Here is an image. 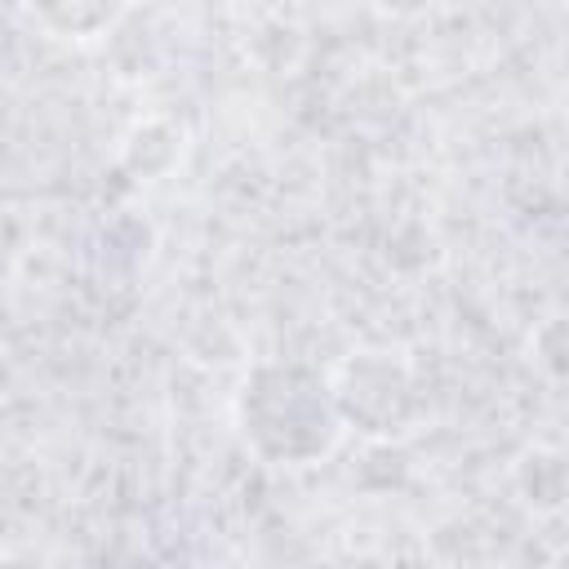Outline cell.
<instances>
[{"label":"cell","instance_id":"cell-4","mask_svg":"<svg viewBox=\"0 0 569 569\" xmlns=\"http://www.w3.org/2000/svg\"><path fill=\"white\" fill-rule=\"evenodd\" d=\"M0 569H49V560L36 551H0Z\"/></svg>","mask_w":569,"mask_h":569},{"label":"cell","instance_id":"cell-2","mask_svg":"<svg viewBox=\"0 0 569 569\" xmlns=\"http://www.w3.org/2000/svg\"><path fill=\"white\" fill-rule=\"evenodd\" d=\"M329 400L338 422L347 418L369 436H391L413 413V382L387 351H356L342 365Z\"/></svg>","mask_w":569,"mask_h":569},{"label":"cell","instance_id":"cell-3","mask_svg":"<svg viewBox=\"0 0 569 569\" xmlns=\"http://www.w3.org/2000/svg\"><path fill=\"white\" fill-rule=\"evenodd\" d=\"M116 9H76V13H62V9H40V22H62V31L71 36H93L98 27H111Z\"/></svg>","mask_w":569,"mask_h":569},{"label":"cell","instance_id":"cell-1","mask_svg":"<svg viewBox=\"0 0 569 569\" xmlns=\"http://www.w3.org/2000/svg\"><path fill=\"white\" fill-rule=\"evenodd\" d=\"M244 440L271 462H307L329 453L338 413L329 387L293 365H262L240 391Z\"/></svg>","mask_w":569,"mask_h":569}]
</instances>
